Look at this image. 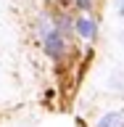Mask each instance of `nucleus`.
<instances>
[{
    "mask_svg": "<svg viewBox=\"0 0 124 127\" xmlns=\"http://www.w3.org/2000/svg\"><path fill=\"white\" fill-rule=\"evenodd\" d=\"M79 3H82V5H87V0H79Z\"/></svg>",
    "mask_w": 124,
    "mask_h": 127,
    "instance_id": "5",
    "label": "nucleus"
},
{
    "mask_svg": "<svg viewBox=\"0 0 124 127\" xmlns=\"http://www.w3.org/2000/svg\"><path fill=\"white\" fill-rule=\"evenodd\" d=\"M45 50H48V56H53V58H58V56L63 53V40H61V34H55V32H50L45 37Z\"/></svg>",
    "mask_w": 124,
    "mask_h": 127,
    "instance_id": "1",
    "label": "nucleus"
},
{
    "mask_svg": "<svg viewBox=\"0 0 124 127\" xmlns=\"http://www.w3.org/2000/svg\"><path fill=\"white\" fill-rule=\"evenodd\" d=\"M116 11H119V16L124 19V0H116Z\"/></svg>",
    "mask_w": 124,
    "mask_h": 127,
    "instance_id": "4",
    "label": "nucleus"
},
{
    "mask_svg": "<svg viewBox=\"0 0 124 127\" xmlns=\"http://www.w3.org/2000/svg\"><path fill=\"white\" fill-rule=\"evenodd\" d=\"M77 29H79L82 37H93V34H95V21H90V19H79Z\"/></svg>",
    "mask_w": 124,
    "mask_h": 127,
    "instance_id": "3",
    "label": "nucleus"
},
{
    "mask_svg": "<svg viewBox=\"0 0 124 127\" xmlns=\"http://www.w3.org/2000/svg\"><path fill=\"white\" fill-rule=\"evenodd\" d=\"M98 127H124V117L122 114H106L98 122Z\"/></svg>",
    "mask_w": 124,
    "mask_h": 127,
    "instance_id": "2",
    "label": "nucleus"
}]
</instances>
